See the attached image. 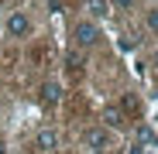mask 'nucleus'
Returning <instances> with one entry per match:
<instances>
[{
  "label": "nucleus",
  "instance_id": "1",
  "mask_svg": "<svg viewBox=\"0 0 158 154\" xmlns=\"http://www.w3.org/2000/svg\"><path fill=\"white\" fill-rule=\"evenodd\" d=\"M72 38H76V45H79V48L96 45V38H100L96 21H76V24H72Z\"/></svg>",
  "mask_w": 158,
  "mask_h": 154
},
{
  "label": "nucleus",
  "instance_id": "2",
  "mask_svg": "<svg viewBox=\"0 0 158 154\" xmlns=\"http://www.w3.org/2000/svg\"><path fill=\"white\" fill-rule=\"evenodd\" d=\"M31 34V17L24 10H14L7 17V38H28Z\"/></svg>",
  "mask_w": 158,
  "mask_h": 154
},
{
  "label": "nucleus",
  "instance_id": "3",
  "mask_svg": "<svg viewBox=\"0 0 158 154\" xmlns=\"http://www.w3.org/2000/svg\"><path fill=\"white\" fill-rule=\"evenodd\" d=\"M83 140H86V147H93V151H107V147H110V134L103 130V127H89Z\"/></svg>",
  "mask_w": 158,
  "mask_h": 154
},
{
  "label": "nucleus",
  "instance_id": "4",
  "mask_svg": "<svg viewBox=\"0 0 158 154\" xmlns=\"http://www.w3.org/2000/svg\"><path fill=\"white\" fill-rule=\"evenodd\" d=\"M138 144H141V147H158V134L151 130L148 123H141V127H138Z\"/></svg>",
  "mask_w": 158,
  "mask_h": 154
},
{
  "label": "nucleus",
  "instance_id": "5",
  "mask_svg": "<svg viewBox=\"0 0 158 154\" xmlns=\"http://www.w3.org/2000/svg\"><path fill=\"white\" fill-rule=\"evenodd\" d=\"M103 123L107 127H124V113L117 106H103Z\"/></svg>",
  "mask_w": 158,
  "mask_h": 154
},
{
  "label": "nucleus",
  "instance_id": "6",
  "mask_svg": "<svg viewBox=\"0 0 158 154\" xmlns=\"http://www.w3.org/2000/svg\"><path fill=\"white\" fill-rule=\"evenodd\" d=\"M86 10L93 17H107L110 14V0H86Z\"/></svg>",
  "mask_w": 158,
  "mask_h": 154
},
{
  "label": "nucleus",
  "instance_id": "7",
  "mask_svg": "<svg viewBox=\"0 0 158 154\" xmlns=\"http://www.w3.org/2000/svg\"><path fill=\"white\" fill-rule=\"evenodd\" d=\"M55 144H59L55 130H38V147H55Z\"/></svg>",
  "mask_w": 158,
  "mask_h": 154
},
{
  "label": "nucleus",
  "instance_id": "8",
  "mask_svg": "<svg viewBox=\"0 0 158 154\" xmlns=\"http://www.w3.org/2000/svg\"><path fill=\"white\" fill-rule=\"evenodd\" d=\"M41 96H45L48 103H59V82H45V86H41Z\"/></svg>",
  "mask_w": 158,
  "mask_h": 154
},
{
  "label": "nucleus",
  "instance_id": "9",
  "mask_svg": "<svg viewBox=\"0 0 158 154\" xmlns=\"http://www.w3.org/2000/svg\"><path fill=\"white\" fill-rule=\"evenodd\" d=\"M148 31H158V7L148 10Z\"/></svg>",
  "mask_w": 158,
  "mask_h": 154
},
{
  "label": "nucleus",
  "instance_id": "10",
  "mask_svg": "<svg viewBox=\"0 0 158 154\" xmlns=\"http://www.w3.org/2000/svg\"><path fill=\"white\" fill-rule=\"evenodd\" d=\"M110 7H117V10H131V7H134V0H110Z\"/></svg>",
  "mask_w": 158,
  "mask_h": 154
},
{
  "label": "nucleus",
  "instance_id": "11",
  "mask_svg": "<svg viewBox=\"0 0 158 154\" xmlns=\"http://www.w3.org/2000/svg\"><path fill=\"white\" fill-rule=\"evenodd\" d=\"M131 154H144V147H141V144H134V147H131Z\"/></svg>",
  "mask_w": 158,
  "mask_h": 154
}]
</instances>
